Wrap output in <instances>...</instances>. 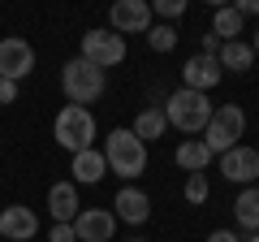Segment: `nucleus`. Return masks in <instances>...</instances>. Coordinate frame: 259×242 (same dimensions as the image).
<instances>
[{"instance_id":"nucleus-9","label":"nucleus","mask_w":259,"mask_h":242,"mask_svg":"<svg viewBox=\"0 0 259 242\" xmlns=\"http://www.w3.org/2000/svg\"><path fill=\"white\" fill-rule=\"evenodd\" d=\"M117 233V216L108 208H82L74 216V238L78 242H112Z\"/></svg>"},{"instance_id":"nucleus-1","label":"nucleus","mask_w":259,"mask_h":242,"mask_svg":"<svg viewBox=\"0 0 259 242\" xmlns=\"http://www.w3.org/2000/svg\"><path fill=\"white\" fill-rule=\"evenodd\" d=\"M160 108H164V121L182 134H203V126L212 121V100L203 91H186V87H177Z\"/></svg>"},{"instance_id":"nucleus-17","label":"nucleus","mask_w":259,"mask_h":242,"mask_svg":"<svg viewBox=\"0 0 259 242\" xmlns=\"http://www.w3.org/2000/svg\"><path fill=\"white\" fill-rule=\"evenodd\" d=\"M130 130H134V139H139V143H151V139H160V134L168 130L164 108H160V104H147V108H143L139 117H134V126H130Z\"/></svg>"},{"instance_id":"nucleus-12","label":"nucleus","mask_w":259,"mask_h":242,"mask_svg":"<svg viewBox=\"0 0 259 242\" xmlns=\"http://www.w3.org/2000/svg\"><path fill=\"white\" fill-rule=\"evenodd\" d=\"M39 233V216L35 208L26 204H9L5 212H0V238H9V242H30Z\"/></svg>"},{"instance_id":"nucleus-20","label":"nucleus","mask_w":259,"mask_h":242,"mask_svg":"<svg viewBox=\"0 0 259 242\" xmlns=\"http://www.w3.org/2000/svg\"><path fill=\"white\" fill-rule=\"evenodd\" d=\"M242 26H246V18H242L233 5H225V9L212 13V35L221 39V44H233V39L242 35Z\"/></svg>"},{"instance_id":"nucleus-21","label":"nucleus","mask_w":259,"mask_h":242,"mask_svg":"<svg viewBox=\"0 0 259 242\" xmlns=\"http://www.w3.org/2000/svg\"><path fill=\"white\" fill-rule=\"evenodd\" d=\"M147 48H151V52H160V56L173 52V48H177V30L164 26V22H160V26L151 22V30H147Z\"/></svg>"},{"instance_id":"nucleus-30","label":"nucleus","mask_w":259,"mask_h":242,"mask_svg":"<svg viewBox=\"0 0 259 242\" xmlns=\"http://www.w3.org/2000/svg\"><path fill=\"white\" fill-rule=\"evenodd\" d=\"M130 242H143V238H130Z\"/></svg>"},{"instance_id":"nucleus-14","label":"nucleus","mask_w":259,"mask_h":242,"mask_svg":"<svg viewBox=\"0 0 259 242\" xmlns=\"http://www.w3.org/2000/svg\"><path fill=\"white\" fill-rule=\"evenodd\" d=\"M78 186L74 182H56L52 190H48V212H52V221L56 225H74V216H78Z\"/></svg>"},{"instance_id":"nucleus-6","label":"nucleus","mask_w":259,"mask_h":242,"mask_svg":"<svg viewBox=\"0 0 259 242\" xmlns=\"http://www.w3.org/2000/svg\"><path fill=\"white\" fill-rule=\"evenodd\" d=\"M82 61L95 69H112L125 61V39L117 30H87L82 35Z\"/></svg>"},{"instance_id":"nucleus-7","label":"nucleus","mask_w":259,"mask_h":242,"mask_svg":"<svg viewBox=\"0 0 259 242\" xmlns=\"http://www.w3.org/2000/svg\"><path fill=\"white\" fill-rule=\"evenodd\" d=\"M30 69H35V48L26 39H18V35L0 39V78L5 83H22Z\"/></svg>"},{"instance_id":"nucleus-29","label":"nucleus","mask_w":259,"mask_h":242,"mask_svg":"<svg viewBox=\"0 0 259 242\" xmlns=\"http://www.w3.org/2000/svg\"><path fill=\"white\" fill-rule=\"evenodd\" d=\"M246 242H259V233H250V238H246Z\"/></svg>"},{"instance_id":"nucleus-28","label":"nucleus","mask_w":259,"mask_h":242,"mask_svg":"<svg viewBox=\"0 0 259 242\" xmlns=\"http://www.w3.org/2000/svg\"><path fill=\"white\" fill-rule=\"evenodd\" d=\"M250 52H255V56H259V30H255V39H250Z\"/></svg>"},{"instance_id":"nucleus-5","label":"nucleus","mask_w":259,"mask_h":242,"mask_svg":"<svg viewBox=\"0 0 259 242\" xmlns=\"http://www.w3.org/2000/svg\"><path fill=\"white\" fill-rule=\"evenodd\" d=\"M56 143H61L69 156H78V151H87L95 143V117L91 108H78V104H65L61 112H56V126H52Z\"/></svg>"},{"instance_id":"nucleus-8","label":"nucleus","mask_w":259,"mask_h":242,"mask_svg":"<svg viewBox=\"0 0 259 242\" xmlns=\"http://www.w3.org/2000/svg\"><path fill=\"white\" fill-rule=\"evenodd\" d=\"M108 22H112V30L121 39L125 35H147L151 30V5L147 0H117L108 9Z\"/></svg>"},{"instance_id":"nucleus-15","label":"nucleus","mask_w":259,"mask_h":242,"mask_svg":"<svg viewBox=\"0 0 259 242\" xmlns=\"http://www.w3.org/2000/svg\"><path fill=\"white\" fill-rule=\"evenodd\" d=\"M69 173H74V186H78V182H82V186H95V182L108 173V165H104V151H95V147L78 151V156L69 160Z\"/></svg>"},{"instance_id":"nucleus-3","label":"nucleus","mask_w":259,"mask_h":242,"mask_svg":"<svg viewBox=\"0 0 259 242\" xmlns=\"http://www.w3.org/2000/svg\"><path fill=\"white\" fill-rule=\"evenodd\" d=\"M61 91L69 104H78V108H87V104H95L104 95V69L87 65L82 56H74V61H65L61 69Z\"/></svg>"},{"instance_id":"nucleus-2","label":"nucleus","mask_w":259,"mask_h":242,"mask_svg":"<svg viewBox=\"0 0 259 242\" xmlns=\"http://www.w3.org/2000/svg\"><path fill=\"white\" fill-rule=\"evenodd\" d=\"M104 165H108L117 177L134 182V177L147 173V143L134 139V130H112L108 143H104Z\"/></svg>"},{"instance_id":"nucleus-25","label":"nucleus","mask_w":259,"mask_h":242,"mask_svg":"<svg viewBox=\"0 0 259 242\" xmlns=\"http://www.w3.org/2000/svg\"><path fill=\"white\" fill-rule=\"evenodd\" d=\"M18 100V83H5V78H0V104H13Z\"/></svg>"},{"instance_id":"nucleus-26","label":"nucleus","mask_w":259,"mask_h":242,"mask_svg":"<svg viewBox=\"0 0 259 242\" xmlns=\"http://www.w3.org/2000/svg\"><path fill=\"white\" fill-rule=\"evenodd\" d=\"M207 242H242V238L233 229H212V233H207Z\"/></svg>"},{"instance_id":"nucleus-16","label":"nucleus","mask_w":259,"mask_h":242,"mask_svg":"<svg viewBox=\"0 0 259 242\" xmlns=\"http://www.w3.org/2000/svg\"><path fill=\"white\" fill-rule=\"evenodd\" d=\"M177 169H186V173H207V165H212V151H207L203 139H182V147H177Z\"/></svg>"},{"instance_id":"nucleus-13","label":"nucleus","mask_w":259,"mask_h":242,"mask_svg":"<svg viewBox=\"0 0 259 242\" xmlns=\"http://www.w3.org/2000/svg\"><path fill=\"white\" fill-rule=\"evenodd\" d=\"M112 216H117V221H125V225H143V221L151 216V199H147V190H139V186H121L117 199H112Z\"/></svg>"},{"instance_id":"nucleus-4","label":"nucleus","mask_w":259,"mask_h":242,"mask_svg":"<svg viewBox=\"0 0 259 242\" xmlns=\"http://www.w3.org/2000/svg\"><path fill=\"white\" fill-rule=\"evenodd\" d=\"M242 134H246V112H242L238 104H221V108H212V121L203 126V143H207L212 156L233 151Z\"/></svg>"},{"instance_id":"nucleus-23","label":"nucleus","mask_w":259,"mask_h":242,"mask_svg":"<svg viewBox=\"0 0 259 242\" xmlns=\"http://www.w3.org/2000/svg\"><path fill=\"white\" fill-rule=\"evenodd\" d=\"M186 13V0H156V5H151V18H182Z\"/></svg>"},{"instance_id":"nucleus-19","label":"nucleus","mask_w":259,"mask_h":242,"mask_svg":"<svg viewBox=\"0 0 259 242\" xmlns=\"http://www.w3.org/2000/svg\"><path fill=\"white\" fill-rule=\"evenodd\" d=\"M233 216L246 233H259V186H246L238 199H233Z\"/></svg>"},{"instance_id":"nucleus-22","label":"nucleus","mask_w":259,"mask_h":242,"mask_svg":"<svg viewBox=\"0 0 259 242\" xmlns=\"http://www.w3.org/2000/svg\"><path fill=\"white\" fill-rule=\"evenodd\" d=\"M212 186H207V173H190L186 177V204H207Z\"/></svg>"},{"instance_id":"nucleus-11","label":"nucleus","mask_w":259,"mask_h":242,"mask_svg":"<svg viewBox=\"0 0 259 242\" xmlns=\"http://www.w3.org/2000/svg\"><path fill=\"white\" fill-rule=\"evenodd\" d=\"M221 74H225V69H221V61H216V56L194 52L190 61L182 65V87H186V91H203V95H207L216 83H221Z\"/></svg>"},{"instance_id":"nucleus-24","label":"nucleus","mask_w":259,"mask_h":242,"mask_svg":"<svg viewBox=\"0 0 259 242\" xmlns=\"http://www.w3.org/2000/svg\"><path fill=\"white\" fill-rule=\"evenodd\" d=\"M48 242H78L74 225H52V229H48Z\"/></svg>"},{"instance_id":"nucleus-18","label":"nucleus","mask_w":259,"mask_h":242,"mask_svg":"<svg viewBox=\"0 0 259 242\" xmlns=\"http://www.w3.org/2000/svg\"><path fill=\"white\" fill-rule=\"evenodd\" d=\"M216 61H221V69H229V74H246V69L255 65V52H250V44L233 39V44H221Z\"/></svg>"},{"instance_id":"nucleus-27","label":"nucleus","mask_w":259,"mask_h":242,"mask_svg":"<svg viewBox=\"0 0 259 242\" xmlns=\"http://www.w3.org/2000/svg\"><path fill=\"white\" fill-rule=\"evenodd\" d=\"M233 9H238L242 18H250V13H255V18H259V0H238V5H233Z\"/></svg>"},{"instance_id":"nucleus-10","label":"nucleus","mask_w":259,"mask_h":242,"mask_svg":"<svg viewBox=\"0 0 259 242\" xmlns=\"http://www.w3.org/2000/svg\"><path fill=\"white\" fill-rule=\"evenodd\" d=\"M221 173L229 177V182H238V186H255V177H259V151L246 147V143H238L233 151H225V156H221Z\"/></svg>"}]
</instances>
